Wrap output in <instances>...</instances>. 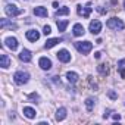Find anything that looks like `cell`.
Here are the masks:
<instances>
[{"label": "cell", "mask_w": 125, "mask_h": 125, "mask_svg": "<svg viewBox=\"0 0 125 125\" xmlns=\"http://www.w3.org/2000/svg\"><path fill=\"white\" fill-rule=\"evenodd\" d=\"M28 80H30V75H28L27 72H24V71H18V72L13 75V81H15L18 85H24V84H27Z\"/></svg>", "instance_id": "6da1fadb"}, {"label": "cell", "mask_w": 125, "mask_h": 125, "mask_svg": "<svg viewBox=\"0 0 125 125\" xmlns=\"http://www.w3.org/2000/svg\"><path fill=\"white\" fill-rule=\"evenodd\" d=\"M75 47H77V50H78L80 53L87 54V53L93 49V44H91L90 41H78V43H75Z\"/></svg>", "instance_id": "7a4b0ae2"}, {"label": "cell", "mask_w": 125, "mask_h": 125, "mask_svg": "<svg viewBox=\"0 0 125 125\" xmlns=\"http://www.w3.org/2000/svg\"><path fill=\"white\" fill-rule=\"evenodd\" d=\"M110 30H115V31H118V30H124V22L121 21V19H118V18H110L109 21H107V24H106Z\"/></svg>", "instance_id": "3957f363"}, {"label": "cell", "mask_w": 125, "mask_h": 125, "mask_svg": "<svg viewBox=\"0 0 125 125\" xmlns=\"http://www.w3.org/2000/svg\"><path fill=\"white\" fill-rule=\"evenodd\" d=\"M5 12H6L8 16H18V15L22 13V9H19L16 5H6Z\"/></svg>", "instance_id": "277c9868"}, {"label": "cell", "mask_w": 125, "mask_h": 125, "mask_svg": "<svg viewBox=\"0 0 125 125\" xmlns=\"http://www.w3.org/2000/svg\"><path fill=\"white\" fill-rule=\"evenodd\" d=\"M56 56H57V59H59L60 62H63V63H66V62H69V60H71V54H69V52H68V50H65V49L59 50V52L56 53Z\"/></svg>", "instance_id": "5b68a950"}, {"label": "cell", "mask_w": 125, "mask_h": 125, "mask_svg": "<svg viewBox=\"0 0 125 125\" xmlns=\"http://www.w3.org/2000/svg\"><path fill=\"white\" fill-rule=\"evenodd\" d=\"M38 65H40V68H41V69H44V71H49V69L52 68V60H50L49 57H40V60H38Z\"/></svg>", "instance_id": "8992f818"}, {"label": "cell", "mask_w": 125, "mask_h": 125, "mask_svg": "<svg viewBox=\"0 0 125 125\" xmlns=\"http://www.w3.org/2000/svg\"><path fill=\"white\" fill-rule=\"evenodd\" d=\"M91 9H93V8H91V5H90V3H87L84 8H83V6H78V13H80V15H83L84 18H88V16H90V13H91Z\"/></svg>", "instance_id": "52a82bcc"}, {"label": "cell", "mask_w": 125, "mask_h": 125, "mask_svg": "<svg viewBox=\"0 0 125 125\" xmlns=\"http://www.w3.org/2000/svg\"><path fill=\"white\" fill-rule=\"evenodd\" d=\"M5 46L9 47L10 50H16V49H18V40H16L15 37H8V38L5 40Z\"/></svg>", "instance_id": "ba28073f"}, {"label": "cell", "mask_w": 125, "mask_h": 125, "mask_svg": "<svg viewBox=\"0 0 125 125\" xmlns=\"http://www.w3.org/2000/svg\"><path fill=\"white\" fill-rule=\"evenodd\" d=\"M90 31L93 32V34H99L100 31H102V22L100 21H91L90 22Z\"/></svg>", "instance_id": "9c48e42d"}, {"label": "cell", "mask_w": 125, "mask_h": 125, "mask_svg": "<svg viewBox=\"0 0 125 125\" xmlns=\"http://www.w3.org/2000/svg\"><path fill=\"white\" fill-rule=\"evenodd\" d=\"M0 27H2V30H6V28H9V30H16V28H18L16 24L9 22L8 19H2V21H0Z\"/></svg>", "instance_id": "30bf717a"}, {"label": "cell", "mask_w": 125, "mask_h": 125, "mask_svg": "<svg viewBox=\"0 0 125 125\" xmlns=\"http://www.w3.org/2000/svg\"><path fill=\"white\" fill-rule=\"evenodd\" d=\"M27 38L30 41H37L40 38V32L37 30H30V31H27Z\"/></svg>", "instance_id": "8fae6325"}, {"label": "cell", "mask_w": 125, "mask_h": 125, "mask_svg": "<svg viewBox=\"0 0 125 125\" xmlns=\"http://www.w3.org/2000/svg\"><path fill=\"white\" fill-rule=\"evenodd\" d=\"M19 59H21L22 62H31V52L27 50V49H24V50L21 52V54H19Z\"/></svg>", "instance_id": "7c38bea8"}, {"label": "cell", "mask_w": 125, "mask_h": 125, "mask_svg": "<svg viewBox=\"0 0 125 125\" xmlns=\"http://www.w3.org/2000/svg\"><path fill=\"white\" fill-rule=\"evenodd\" d=\"M34 15H37V16H41V18H46L49 13H47V9H46V8H41V6H38V8H34Z\"/></svg>", "instance_id": "4fadbf2b"}, {"label": "cell", "mask_w": 125, "mask_h": 125, "mask_svg": "<svg viewBox=\"0 0 125 125\" xmlns=\"http://www.w3.org/2000/svg\"><path fill=\"white\" fill-rule=\"evenodd\" d=\"M84 27L81 25V24H75L74 25V35H77V37H80V35H84Z\"/></svg>", "instance_id": "5bb4252c"}, {"label": "cell", "mask_w": 125, "mask_h": 125, "mask_svg": "<svg viewBox=\"0 0 125 125\" xmlns=\"http://www.w3.org/2000/svg\"><path fill=\"white\" fill-rule=\"evenodd\" d=\"M66 80L71 83V84H75L77 81H78V74L77 72H66Z\"/></svg>", "instance_id": "9a60e30c"}, {"label": "cell", "mask_w": 125, "mask_h": 125, "mask_svg": "<svg viewBox=\"0 0 125 125\" xmlns=\"http://www.w3.org/2000/svg\"><path fill=\"white\" fill-rule=\"evenodd\" d=\"M65 118H66V109L65 107H60L56 112V121H63Z\"/></svg>", "instance_id": "2e32d148"}, {"label": "cell", "mask_w": 125, "mask_h": 125, "mask_svg": "<svg viewBox=\"0 0 125 125\" xmlns=\"http://www.w3.org/2000/svg\"><path fill=\"white\" fill-rule=\"evenodd\" d=\"M0 59H2V68H8L9 65H10V59H9V56L8 54H5V53H2V56H0Z\"/></svg>", "instance_id": "e0dca14e"}, {"label": "cell", "mask_w": 125, "mask_h": 125, "mask_svg": "<svg viewBox=\"0 0 125 125\" xmlns=\"http://www.w3.org/2000/svg\"><path fill=\"white\" fill-rule=\"evenodd\" d=\"M57 43H60V38H50V40L46 41L44 47H46V49H52V47H54Z\"/></svg>", "instance_id": "ac0fdd59"}, {"label": "cell", "mask_w": 125, "mask_h": 125, "mask_svg": "<svg viewBox=\"0 0 125 125\" xmlns=\"http://www.w3.org/2000/svg\"><path fill=\"white\" fill-rule=\"evenodd\" d=\"M24 115L27 116V118H30V119H32V118H35V110L32 109V107H24Z\"/></svg>", "instance_id": "d6986e66"}, {"label": "cell", "mask_w": 125, "mask_h": 125, "mask_svg": "<svg viewBox=\"0 0 125 125\" xmlns=\"http://www.w3.org/2000/svg\"><path fill=\"white\" fill-rule=\"evenodd\" d=\"M68 24H69L68 21H57V28H59V31H60V32H63L65 28L68 27Z\"/></svg>", "instance_id": "ffe728a7"}, {"label": "cell", "mask_w": 125, "mask_h": 125, "mask_svg": "<svg viewBox=\"0 0 125 125\" xmlns=\"http://www.w3.org/2000/svg\"><path fill=\"white\" fill-rule=\"evenodd\" d=\"M124 65H125V59L119 60L118 66H119V71H121V77H122V78H125V68H124Z\"/></svg>", "instance_id": "44dd1931"}, {"label": "cell", "mask_w": 125, "mask_h": 125, "mask_svg": "<svg viewBox=\"0 0 125 125\" xmlns=\"http://www.w3.org/2000/svg\"><path fill=\"white\" fill-rule=\"evenodd\" d=\"M97 69H99V72H100L102 75H107V74H109V69H107V66H106L104 63L99 65V68H97Z\"/></svg>", "instance_id": "7402d4cb"}, {"label": "cell", "mask_w": 125, "mask_h": 125, "mask_svg": "<svg viewBox=\"0 0 125 125\" xmlns=\"http://www.w3.org/2000/svg\"><path fill=\"white\" fill-rule=\"evenodd\" d=\"M69 13V9L68 8H62V9H57L56 10V16H60V15H68Z\"/></svg>", "instance_id": "603a6c76"}, {"label": "cell", "mask_w": 125, "mask_h": 125, "mask_svg": "<svg viewBox=\"0 0 125 125\" xmlns=\"http://www.w3.org/2000/svg\"><path fill=\"white\" fill-rule=\"evenodd\" d=\"M85 106H87L88 110H93V107H94V99H87L85 100Z\"/></svg>", "instance_id": "cb8c5ba5"}, {"label": "cell", "mask_w": 125, "mask_h": 125, "mask_svg": "<svg viewBox=\"0 0 125 125\" xmlns=\"http://www.w3.org/2000/svg\"><path fill=\"white\" fill-rule=\"evenodd\" d=\"M43 30H44V31H43V32H44V34H46V35H49V34H50V32H52V28H50V27H49V25H46V27H44V28H43Z\"/></svg>", "instance_id": "d4e9b609"}, {"label": "cell", "mask_w": 125, "mask_h": 125, "mask_svg": "<svg viewBox=\"0 0 125 125\" xmlns=\"http://www.w3.org/2000/svg\"><path fill=\"white\" fill-rule=\"evenodd\" d=\"M109 96H110L112 99H116V93H115V91H109Z\"/></svg>", "instance_id": "484cf974"}, {"label": "cell", "mask_w": 125, "mask_h": 125, "mask_svg": "<svg viewBox=\"0 0 125 125\" xmlns=\"http://www.w3.org/2000/svg\"><path fill=\"white\" fill-rule=\"evenodd\" d=\"M100 56H102V53H100V52H97V53L94 54V57H96V59H100Z\"/></svg>", "instance_id": "4316f807"}, {"label": "cell", "mask_w": 125, "mask_h": 125, "mask_svg": "<svg viewBox=\"0 0 125 125\" xmlns=\"http://www.w3.org/2000/svg\"><path fill=\"white\" fill-rule=\"evenodd\" d=\"M113 119H118V121H119V119H121V115H113Z\"/></svg>", "instance_id": "83f0119b"}, {"label": "cell", "mask_w": 125, "mask_h": 125, "mask_svg": "<svg viewBox=\"0 0 125 125\" xmlns=\"http://www.w3.org/2000/svg\"><path fill=\"white\" fill-rule=\"evenodd\" d=\"M124 8H125V2H124Z\"/></svg>", "instance_id": "f1b7e54d"}]
</instances>
